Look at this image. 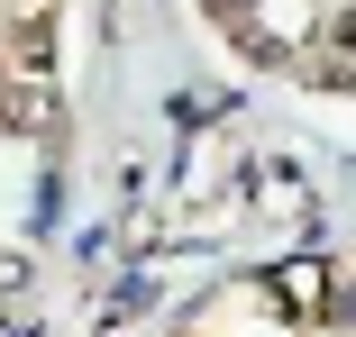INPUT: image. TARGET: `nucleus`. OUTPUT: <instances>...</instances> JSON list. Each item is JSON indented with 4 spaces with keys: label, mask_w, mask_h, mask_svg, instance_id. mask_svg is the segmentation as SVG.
I'll list each match as a JSON object with an SVG mask.
<instances>
[{
    "label": "nucleus",
    "mask_w": 356,
    "mask_h": 337,
    "mask_svg": "<svg viewBox=\"0 0 356 337\" xmlns=\"http://www.w3.org/2000/svg\"><path fill=\"white\" fill-rule=\"evenodd\" d=\"M46 46H55V28H46V19H28V28H19V64H28V74L46 64Z\"/></svg>",
    "instance_id": "nucleus-1"
}]
</instances>
